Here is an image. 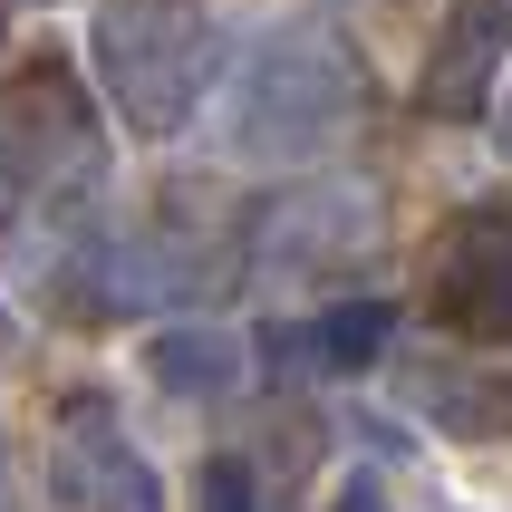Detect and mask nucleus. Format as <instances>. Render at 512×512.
Segmentation results:
<instances>
[{"label": "nucleus", "mask_w": 512, "mask_h": 512, "mask_svg": "<svg viewBox=\"0 0 512 512\" xmlns=\"http://www.w3.org/2000/svg\"><path fill=\"white\" fill-rule=\"evenodd\" d=\"M368 126V68L339 29L281 20L223 68V145L242 165H319Z\"/></svg>", "instance_id": "obj_1"}, {"label": "nucleus", "mask_w": 512, "mask_h": 512, "mask_svg": "<svg viewBox=\"0 0 512 512\" xmlns=\"http://www.w3.org/2000/svg\"><path fill=\"white\" fill-rule=\"evenodd\" d=\"M87 78L136 145H165L223 87V29H213L203 0H97Z\"/></svg>", "instance_id": "obj_2"}, {"label": "nucleus", "mask_w": 512, "mask_h": 512, "mask_svg": "<svg viewBox=\"0 0 512 512\" xmlns=\"http://www.w3.org/2000/svg\"><path fill=\"white\" fill-rule=\"evenodd\" d=\"M107 184V97L78 58L29 49L0 68V194L39 213H87Z\"/></svg>", "instance_id": "obj_3"}, {"label": "nucleus", "mask_w": 512, "mask_h": 512, "mask_svg": "<svg viewBox=\"0 0 512 512\" xmlns=\"http://www.w3.org/2000/svg\"><path fill=\"white\" fill-rule=\"evenodd\" d=\"M387 242H397L387 194H377V184H348V174L271 184V194L242 203V223H232L242 281H271V290H339V281H368L377 261H387Z\"/></svg>", "instance_id": "obj_4"}, {"label": "nucleus", "mask_w": 512, "mask_h": 512, "mask_svg": "<svg viewBox=\"0 0 512 512\" xmlns=\"http://www.w3.org/2000/svg\"><path fill=\"white\" fill-rule=\"evenodd\" d=\"M426 319L464 348H503L512 358V194L464 203L455 223L435 232L426 281H416Z\"/></svg>", "instance_id": "obj_5"}, {"label": "nucleus", "mask_w": 512, "mask_h": 512, "mask_svg": "<svg viewBox=\"0 0 512 512\" xmlns=\"http://www.w3.org/2000/svg\"><path fill=\"white\" fill-rule=\"evenodd\" d=\"M49 493L58 512H165V474L97 387H68L49 406Z\"/></svg>", "instance_id": "obj_6"}, {"label": "nucleus", "mask_w": 512, "mask_h": 512, "mask_svg": "<svg viewBox=\"0 0 512 512\" xmlns=\"http://www.w3.org/2000/svg\"><path fill=\"white\" fill-rule=\"evenodd\" d=\"M503 78H512V0H445L426 68H416V107L435 126H474L503 107Z\"/></svg>", "instance_id": "obj_7"}, {"label": "nucleus", "mask_w": 512, "mask_h": 512, "mask_svg": "<svg viewBox=\"0 0 512 512\" xmlns=\"http://www.w3.org/2000/svg\"><path fill=\"white\" fill-rule=\"evenodd\" d=\"M397 397L416 406L435 435H455V445H512V368L503 358H464V348L406 358Z\"/></svg>", "instance_id": "obj_8"}, {"label": "nucleus", "mask_w": 512, "mask_h": 512, "mask_svg": "<svg viewBox=\"0 0 512 512\" xmlns=\"http://www.w3.org/2000/svg\"><path fill=\"white\" fill-rule=\"evenodd\" d=\"M261 348H271L281 377H368L397 358V310L387 300H339L319 319H271Z\"/></svg>", "instance_id": "obj_9"}, {"label": "nucleus", "mask_w": 512, "mask_h": 512, "mask_svg": "<svg viewBox=\"0 0 512 512\" xmlns=\"http://www.w3.org/2000/svg\"><path fill=\"white\" fill-rule=\"evenodd\" d=\"M145 377H155L165 397H184V406H223V397H242L252 348H242V329H223V319H165V329L145 339Z\"/></svg>", "instance_id": "obj_10"}, {"label": "nucleus", "mask_w": 512, "mask_h": 512, "mask_svg": "<svg viewBox=\"0 0 512 512\" xmlns=\"http://www.w3.org/2000/svg\"><path fill=\"white\" fill-rule=\"evenodd\" d=\"M194 493H203V512H271L242 455H213V464H203V484H194Z\"/></svg>", "instance_id": "obj_11"}, {"label": "nucleus", "mask_w": 512, "mask_h": 512, "mask_svg": "<svg viewBox=\"0 0 512 512\" xmlns=\"http://www.w3.org/2000/svg\"><path fill=\"white\" fill-rule=\"evenodd\" d=\"M329 512H397V493H387V474H377V464H358V474H339V484H329Z\"/></svg>", "instance_id": "obj_12"}, {"label": "nucleus", "mask_w": 512, "mask_h": 512, "mask_svg": "<svg viewBox=\"0 0 512 512\" xmlns=\"http://www.w3.org/2000/svg\"><path fill=\"white\" fill-rule=\"evenodd\" d=\"M0 512H20V455H10V426H0Z\"/></svg>", "instance_id": "obj_13"}, {"label": "nucleus", "mask_w": 512, "mask_h": 512, "mask_svg": "<svg viewBox=\"0 0 512 512\" xmlns=\"http://www.w3.org/2000/svg\"><path fill=\"white\" fill-rule=\"evenodd\" d=\"M20 358V319H10V300H0V368Z\"/></svg>", "instance_id": "obj_14"}, {"label": "nucleus", "mask_w": 512, "mask_h": 512, "mask_svg": "<svg viewBox=\"0 0 512 512\" xmlns=\"http://www.w3.org/2000/svg\"><path fill=\"white\" fill-rule=\"evenodd\" d=\"M493 145L512 155V87H503V107H493Z\"/></svg>", "instance_id": "obj_15"}, {"label": "nucleus", "mask_w": 512, "mask_h": 512, "mask_svg": "<svg viewBox=\"0 0 512 512\" xmlns=\"http://www.w3.org/2000/svg\"><path fill=\"white\" fill-rule=\"evenodd\" d=\"M0 39H10V0H0Z\"/></svg>", "instance_id": "obj_16"}, {"label": "nucleus", "mask_w": 512, "mask_h": 512, "mask_svg": "<svg viewBox=\"0 0 512 512\" xmlns=\"http://www.w3.org/2000/svg\"><path fill=\"white\" fill-rule=\"evenodd\" d=\"M10 10H20V0H10ZM29 10H49V0H29Z\"/></svg>", "instance_id": "obj_17"}]
</instances>
